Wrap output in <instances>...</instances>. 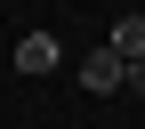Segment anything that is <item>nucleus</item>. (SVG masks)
<instances>
[{
	"instance_id": "nucleus-2",
	"label": "nucleus",
	"mask_w": 145,
	"mask_h": 129,
	"mask_svg": "<svg viewBox=\"0 0 145 129\" xmlns=\"http://www.w3.org/2000/svg\"><path fill=\"white\" fill-rule=\"evenodd\" d=\"M57 32H24V41H16V73H57Z\"/></svg>"
},
{
	"instance_id": "nucleus-1",
	"label": "nucleus",
	"mask_w": 145,
	"mask_h": 129,
	"mask_svg": "<svg viewBox=\"0 0 145 129\" xmlns=\"http://www.w3.org/2000/svg\"><path fill=\"white\" fill-rule=\"evenodd\" d=\"M81 89H89V97H113V89H121V57H113V48H89V57H81Z\"/></svg>"
},
{
	"instance_id": "nucleus-4",
	"label": "nucleus",
	"mask_w": 145,
	"mask_h": 129,
	"mask_svg": "<svg viewBox=\"0 0 145 129\" xmlns=\"http://www.w3.org/2000/svg\"><path fill=\"white\" fill-rule=\"evenodd\" d=\"M121 89H129V97H145V57H137V65H121Z\"/></svg>"
},
{
	"instance_id": "nucleus-3",
	"label": "nucleus",
	"mask_w": 145,
	"mask_h": 129,
	"mask_svg": "<svg viewBox=\"0 0 145 129\" xmlns=\"http://www.w3.org/2000/svg\"><path fill=\"white\" fill-rule=\"evenodd\" d=\"M105 48H113L121 65H137V57H145V16H121V24H113V41H105Z\"/></svg>"
}]
</instances>
